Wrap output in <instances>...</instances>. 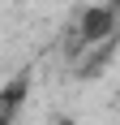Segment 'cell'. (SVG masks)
<instances>
[{"label":"cell","mask_w":120,"mask_h":125,"mask_svg":"<svg viewBox=\"0 0 120 125\" xmlns=\"http://www.w3.org/2000/svg\"><path fill=\"white\" fill-rule=\"evenodd\" d=\"M111 26H116V13H111V4H99V9H90L82 17V43H103V39H111Z\"/></svg>","instance_id":"obj_1"},{"label":"cell","mask_w":120,"mask_h":125,"mask_svg":"<svg viewBox=\"0 0 120 125\" xmlns=\"http://www.w3.org/2000/svg\"><path fill=\"white\" fill-rule=\"evenodd\" d=\"M26 86H30V78H26V73H17V78L9 82V86H4V95H0V108H4V116H0V121H4V125H13V116L22 112Z\"/></svg>","instance_id":"obj_2"},{"label":"cell","mask_w":120,"mask_h":125,"mask_svg":"<svg viewBox=\"0 0 120 125\" xmlns=\"http://www.w3.org/2000/svg\"><path fill=\"white\" fill-rule=\"evenodd\" d=\"M56 125H69V121H56Z\"/></svg>","instance_id":"obj_3"}]
</instances>
